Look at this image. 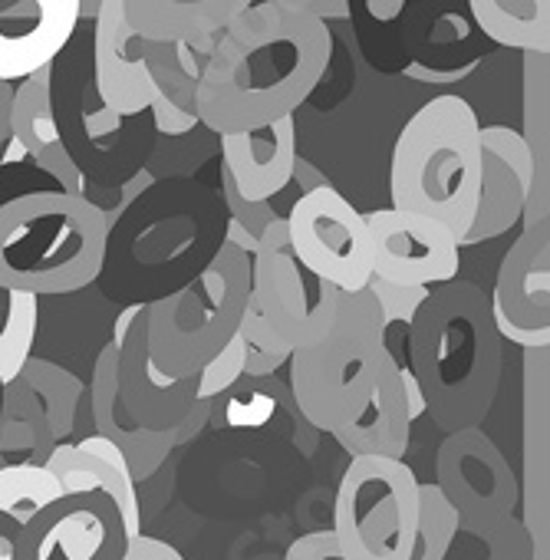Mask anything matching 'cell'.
<instances>
[{
	"label": "cell",
	"instance_id": "obj_25",
	"mask_svg": "<svg viewBox=\"0 0 550 560\" xmlns=\"http://www.w3.org/2000/svg\"><path fill=\"white\" fill-rule=\"evenodd\" d=\"M31 393L34 399L40 402L44 409V419H47V429L54 435L57 445L67 442V435H73V425H77V409L86 396V386L77 373L50 363V360H40V357H31L17 376Z\"/></svg>",
	"mask_w": 550,
	"mask_h": 560
},
{
	"label": "cell",
	"instance_id": "obj_22",
	"mask_svg": "<svg viewBox=\"0 0 550 560\" xmlns=\"http://www.w3.org/2000/svg\"><path fill=\"white\" fill-rule=\"evenodd\" d=\"M244 11L247 0H122L126 27L152 47L221 37Z\"/></svg>",
	"mask_w": 550,
	"mask_h": 560
},
{
	"label": "cell",
	"instance_id": "obj_11",
	"mask_svg": "<svg viewBox=\"0 0 550 560\" xmlns=\"http://www.w3.org/2000/svg\"><path fill=\"white\" fill-rule=\"evenodd\" d=\"M129 547L116 504L100 491L63 494L17 534L14 560H122Z\"/></svg>",
	"mask_w": 550,
	"mask_h": 560
},
{
	"label": "cell",
	"instance_id": "obj_12",
	"mask_svg": "<svg viewBox=\"0 0 550 560\" xmlns=\"http://www.w3.org/2000/svg\"><path fill=\"white\" fill-rule=\"evenodd\" d=\"M363 218L373 237V277L393 288L422 291H435L448 280H458L461 247L445 224L393 208Z\"/></svg>",
	"mask_w": 550,
	"mask_h": 560
},
{
	"label": "cell",
	"instance_id": "obj_23",
	"mask_svg": "<svg viewBox=\"0 0 550 560\" xmlns=\"http://www.w3.org/2000/svg\"><path fill=\"white\" fill-rule=\"evenodd\" d=\"M54 73L57 63L37 70L11 93V139L31 159H40L44 152L63 145L57 106H54Z\"/></svg>",
	"mask_w": 550,
	"mask_h": 560
},
{
	"label": "cell",
	"instance_id": "obj_3",
	"mask_svg": "<svg viewBox=\"0 0 550 560\" xmlns=\"http://www.w3.org/2000/svg\"><path fill=\"white\" fill-rule=\"evenodd\" d=\"M109 250L100 208L57 188L0 201V288L54 298L90 288Z\"/></svg>",
	"mask_w": 550,
	"mask_h": 560
},
{
	"label": "cell",
	"instance_id": "obj_2",
	"mask_svg": "<svg viewBox=\"0 0 550 560\" xmlns=\"http://www.w3.org/2000/svg\"><path fill=\"white\" fill-rule=\"evenodd\" d=\"M409 370L445 435L488 419L501 386V340L478 284L448 280L425 298L409 324Z\"/></svg>",
	"mask_w": 550,
	"mask_h": 560
},
{
	"label": "cell",
	"instance_id": "obj_37",
	"mask_svg": "<svg viewBox=\"0 0 550 560\" xmlns=\"http://www.w3.org/2000/svg\"><path fill=\"white\" fill-rule=\"evenodd\" d=\"M284 363H288V357H273V353H260V350L244 347V373H250V376H267L273 370H281Z\"/></svg>",
	"mask_w": 550,
	"mask_h": 560
},
{
	"label": "cell",
	"instance_id": "obj_1",
	"mask_svg": "<svg viewBox=\"0 0 550 560\" xmlns=\"http://www.w3.org/2000/svg\"><path fill=\"white\" fill-rule=\"evenodd\" d=\"M333 60V34L297 0H264L218 37L195 90L198 122L237 136L294 116Z\"/></svg>",
	"mask_w": 550,
	"mask_h": 560
},
{
	"label": "cell",
	"instance_id": "obj_27",
	"mask_svg": "<svg viewBox=\"0 0 550 560\" xmlns=\"http://www.w3.org/2000/svg\"><path fill=\"white\" fill-rule=\"evenodd\" d=\"M57 498H63V488L44 465L0 468V514L11 517L14 524L24 527Z\"/></svg>",
	"mask_w": 550,
	"mask_h": 560
},
{
	"label": "cell",
	"instance_id": "obj_10",
	"mask_svg": "<svg viewBox=\"0 0 550 560\" xmlns=\"http://www.w3.org/2000/svg\"><path fill=\"white\" fill-rule=\"evenodd\" d=\"M458 514V530L481 527L514 514L517 478L511 462L481 429H461L442 439L435 452V481Z\"/></svg>",
	"mask_w": 550,
	"mask_h": 560
},
{
	"label": "cell",
	"instance_id": "obj_30",
	"mask_svg": "<svg viewBox=\"0 0 550 560\" xmlns=\"http://www.w3.org/2000/svg\"><path fill=\"white\" fill-rule=\"evenodd\" d=\"M241 376H244V340H241V334H237V337H234L211 363H204L201 373L195 376V380H198V399L211 402L214 396L227 393Z\"/></svg>",
	"mask_w": 550,
	"mask_h": 560
},
{
	"label": "cell",
	"instance_id": "obj_28",
	"mask_svg": "<svg viewBox=\"0 0 550 560\" xmlns=\"http://www.w3.org/2000/svg\"><path fill=\"white\" fill-rule=\"evenodd\" d=\"M458 534V514L445 501V494L429 481H419V530L412 560H445L452 540Z\"/></svg>",
	"mask_w": 550,
	"mask_h": 560
},
{
	"label": "cell",
	"instance_id": "obj_21",
	"mask_svg": "<svg viewBox=\"0 0 550 560\" xmlns=\"http://www.w3.org/2000/svg\"><path fill=\"white\" fill-rule=\"evenodd\" d=\"M412 422L406 412V396H402V380H399V360L396 353L386 350L379 353V373L373 396L366 409L343 429L333 432V439L353 455V458H393L402 462L409 448Z\"/></svg>",
	"mask_w": 550,
	"mask_h": 560
},
{
	"label": "cell",
	"instance_id": "obj_38",
	"mask_svg": "<svg viewBox=\"0 0 550 560\" xmlns=\"http://www.w3.org/2000/svg\"><path fill=\"white\" fill-rule=\"evenodd\" d=\"M297 8L311 18H317L320 24H327L330 18H350V4H314V0H297Z\"/></svg>",
	"mask_w": 550,
	"mask_h": 560
},
{
	"label": "cell",
	"instance_id": "obj_35",
	"mask_svg": "<svg viewBox=\"0 0 550 560\" xmlns=\"http://www.w3.org/2000/svg\"><path fill=\"white\" fill-rule=\"evenodd\" d=\"M399 380H402V396H406L409 422H416V419H422V416H425V399H422V389H419V383H416V376H412L409 363H406V366H399Z\"/></svg>",
	"mask_w": 550,
	"mask_h": 560
},
{
	"label": "cell",
	"instance_id": "obj_32",
	"mask_svg": "<svg viewBox=\"0 0 550 560\" xmlns=\"http://www.w3.org/2000/svg\"><path fill=\"white\" fill-rule=\"evenodd\" d=\"M221 195H224V205L231 211V221L241 224L254 241L260 237V231L278 218V211H273V201H247L241 198V191L234 188V182L227 178V172L221 168Z\"/></svg>",
	"mask_w": 550,
	"mask_h": 560
},
{
	"label": "cell",
	"instance_id": "obj_33",
	"mask_svg": "<svg viewBox=\"0 0 550 560\" xmlns=\"http://www.w3.org/2000/svg\"><path fill=\"white\" fill-rule=\"evenodd\" d=\"M284 560H343V557H340L337 540H333L330 530H311V534H301L288 547Z\"/></svg>",
	"mask_w": 550,
	"mask_h": 560
},
{
	"label": "cell",
	"instance_id": "obj_29",
	"mask_svg": "<svg viewBox=\"0 0 550 560\" xmlns=\"http://www.w3.org/2000/svg\"><path fill=\"white\" fill-rule=\"evenodd\" d=\"M468 534L484 540L488 560H534V540L514 514L481 527H468Z\"/></svg>",
	"mask_w": 550,
	"mask_h": 560
},
{
	"label": "cell",
	"instance_id": "obj_26",
	"mask_svg": "<svg viewBox=\"0 0 550 560\" xmlns=\"http://www.w3.org/2000/svg\"><path fill=\"white\" fill-rule=\"evenodd\" d=\"M37 324H40L37 298L0 288V386L17 380L24 363L31 360Z\"/></svg>",
	"mask_w": 550,
	"mask_h": 560
},
{
	"label": "cell",
	"instance_id": "obj_39",
	"mask_svg": "<svg viewBox=\"0 0 550 560\" xmlns=\"http://www.w3.org/2000/svg\"><path fill=\"white\" fill-rule=\"evenodd\" d=\"M224 244H231V247H237L241 254H247L250 260L257 257V241L241 228V224H234V221H227V231H224Z\"/></svg>",
	"mask_w": 550,
	"mask_h": 560
},
{
	"label": "cell",
	"instance_id": "obj_42",
	"mask_svg": "<svg viewBox=\"0 0 550 560\" xmlns=\"http://www.w3.org/2000/svg\"><path fill=\"white\" fill-rule=\"evenodd\" d=\"M11 93H14V86L0 83V149H4V142L11 139Z\"/></svg>",
	"mask_w": 550,
	"mask_h": 560
},
{
	"label": "cell",
	"instance_id": "obj_41",
	"mask_svg": "<svg viewBox=\"0 0 550 560\" xmlns=\"http://www.w3.org/2000/svg\"><path fill=\"white\" fill-rule=\"evenodd\" d=\"M142 311H145V304H129L119 317H116V327H113V340L109 343H116V347H122V340H126V334H129V327L142 317Z\"/></svg>",
	"mask_w": 550,
	"mask_h": 560
},
{
	"label": "cell",
	"instance_id": "obj_9",
	"mask_svg": "<svg viewBox=\"0 0 550 560\" xmlns=\"http://www.w3.org/2000/svg\"><path fill=\"white\" fill-rule=\"evenodd\" d=\"M291 254L301 270L340 294L366 291L373 277V237L363 211L353 208L333 185L301 195L288 214Z\"/></svg>",
	"mask_w": 550,
	"mask_h": 560
},
{
	"label": "cell",
	"instance_id": "obj_4",
	"mask_svg": "<svg viewBox=\"0 0 550 560\" xmlns=\"http://www.w3.org/2000/svg\"><path fill=\"white\" fill-rule=\"evenodd\" d=\"M481 122L455 96H435L399 132L389 165L393 211L445 224L455 241L471 228L481 188Z\"/></svg>",
	"mask_w": 550,
	"mask_h": 560
},
{
	"label": "cell",
	"instance_id": "obj_13",
	"mask_svg": "<svg viewBox=\"0 0 550 560\" xmlns=\"http://www.w3.org/2000/svg\"><path fill=\"white\" fill-rule=\"evenodd\" d=\"M481 188L468 234L458 247L507 234L534 198V149L511 126H481Z\"/></svg>",
	"mask_w": 550,
	"mask_h": 560
},
{
	"label": "cell",
	"instance_id": "obj_8",
	"mask_svg": "<svg viewBox=\"0 0 550 560\" xmlns=\"http://www.w3.org/2000/svg\"><path fill=\"white\" fill-rule=\"evenodd\" d=\"M340 291L317 280V298L294 254H257L250 260V294L241 317V340L247 350L294 357L320 343L337 324Z\"/></svg>",
	"mask_w": 550,
	"mask_h": 560
},
{
	"label": "cell",
	"instance_id": "obj_34",
	"mask_svg": "<svg viewBox=\"0 0 550 560\" xmlns=\"http://www.w3.org/2000/svg\"><path fill=\"white\" fill-rule=\"evenodd\" d=\"M122 560H185V557H182L168 540H159V537L142 534V537H136V540H129Z\"/></svg>",
	"mask_w": 550,
	"mask_h": 560
},
{
	"label": "cell",
	"instance_id": "obj_40",
	"mask_svg": "<svg viewBox=\"0 0 550 560\" xmlns=\"http://www.w3.org/2000/svg\"><path fill=\"white\" fill-rule=\"evenodd\" d=\"M17 534H21V524H14L11 517L0 514V560H14Z\"/></svg>",
	"mask_w": 550,
	"mask_h": 560
},
{
	"label": "cell",
	"instance_id": "obj_24",
	"mask_svg": "<svg viewBox=\"0 0 550 560\" xmlns=\"http://www.w3.org/2000/svg\"><path fill=\"white\" fill-rule=\"evenodd\" d=\"M471 14L488 40L498 47L547 54L550 50V4L547 0H471Z\"/></svg>",
	"mask_w": 550,
	"mask_h": 560
},
{
	"label": "cell",
	"instance_id": "obj_19",
	"mask_svg": "<svg viewBox=\"0 0 550 560\" xmlns=\"http://www.w3.org/2000/svg\"><path fill=\"white\" fill-rule=\"evenodd\" d=\"M221 139V168L247 201H273L291 182L297 165V126L294 116L267 122Z\"/></svg>",
	"mask_w": 550,
	"mask_h": 560
},
{
	"label": "cell",
	"instance_id": "obj_31",
	"mask_svg": "<svg viewBox=\"0 0 550 560\" xmlns=\"http://www.w3.org/2000/svg\"><path fill=\"white\" fill-rule=\"evenodd\" d=\"M366 291L373 294V301L379 307V317H383L386 334H389L393 324H406L409 327L412 317H416V311L432 294V291H422V288H393V284H386V280H379V277H370Z\"/></svg>",
	"mask_w": 550,
	"mask_h": 560
},
{
	"label": "cell",
	"instance_id": "obj_18",
	"mask_svg": "<svg viewBox=\"0 0 550 560\" xmlns=\"http://www.w3.org/2000/svg\"><path fill=\"white\" fill-rule=\"evenodd\" d=\"M116 366H119V347L106 343L96 357L93 366V383H90V416H93V435L113 442L122 458L126 468L132 475V481H145L152 478L168 455L178 448L175 432H152L142 429L119 402V386H116Z\"/></svg>",
	"mask_w": 550,
	"mask_h": 560
},
{
	"label": "cell",
	"instance_id": "obj_16",
	"mask_svg": "<svg viewBox=\"0 0 550 560\" xmlns=\"http://www.w3.org/2000/svg\"><path fill=\"white\" fill-rule=\"evenodd\" d=\"M116 386L122 409L152 432H175L182 419L198 402V380H172L165 376L152 357L145 340V311L129 327L122 347H119V366H116Z\"/></svg>",
	"mask_w": 550,
	"mask_h": 560
},
{
	"label": "cell",
	"instance_id": "obj_6",
	"mask_svg": "<svg viewBox=\"0 0 550 560\" xmlns=\"http://www.w3.org/2000/svg\"><path fill=\"white\" fill-rule=\"evenodd\" d=\"M383 350L386 327L373 294H340L333 330L288 360L291 389L304 419L327 435L350 425L373 396Z\"/></svg>",
	"mask_w": 550,
	"mask_h": 560
},
{
	"label": "cell",
	"instance_id": "obj_20",
	"mask_svg": "<svg viewBox=\"0 0 550 560\" xmlns=\"http://www.w3.org/2000/svg\"><path fill=\"white\" fill-rule=\"evenodd\" d=\"M63 488V494H83V491H100L106 494L126 527V537L136 540L142 537V504H139V488L126 468L122 452L100 439L86 435L77 445H57L44 465Z\"/></svg>",
	"mask_w": 550,
	"mask_h": 560
},
{
	"label": "cell",
	"instance_id": "obj_15",
	"mask_svg": "<svg viewBox=\"0 0 550 560\" xmlns=\"http://www.w3.org/2000/svg\"><path fill=\"white\" fill-rule=\"evenodd\" d=\"M80 24V0L0 4V83H24L60 60Z\"/></svg>",
	"mask_w": 550,
	"mask_h": 560
},
{
	"label": "cell",
	"instance_id": "obj_5",
	"mask_svg": "<svg viewBox=\"0 0 550 560\" xmlns=\"http://www.w3.org/2000/svg\"><path fill=\"white\" fill-rule=\"evenodd\" d=\"M247 294L250 257L221 241L185 288L145 304L152 363L172 380L198 376L237 337Z\"/></svg>",
	"mask_w": 550,
	"mask_h": 560
},
{
	"label": "cell",
	"instance_id": "obj_7",
	"mask_svg": "<svg viewBox=\"0 0 550 560\" xmlns=\"http://www.w3.org/2000/svg\"><path fill=\"white\" fill-rule=\"evenodd\" d=\"M419 478L406 462L353 458L333 501V540L343 560H412Z\"/></svg>",
	"mask_w": 550,
	"mask_h": 560
},
{
	"label": "cell",
	"instance_id": "obj_17",
	"mask_svg": "<svg viewBox=\"0 0 550 560\" xmlns=\"http://www.w3.org/2000/svg\"><path fill=\"white\" fill-rule=\"evenodd\" d=\"M488 304L527 334L550 330V241L543 221L530 218L524 234L511 244Z\"/></svg>",
	"mask_w": 550,
	"mask_h": 560
},
{
	"label": "cell",
	"instance_id": "obj_14",
	"mask_svg": "<svg viewBox=\"0 0 550 560\" xmlns=\"http://www.w3.org/2000/svg\"><path fill=\"white\" fill-rule=\"evenodd\" d=\"M93 90L119 119L152 109L159 90L149 70V44L126 27L122 0H103L93 27Z\"/></svg>",
	"mask_w": 550,
	"mask_h": 560
},
{
	"label": "cell",
	"instance_id": "obj_43",
	"mask_svg": "<svg viewBox=\"0 0 550 560\" xmlns=\"http://www.w3.org/2000/svg\"><path fill=\"white\" fill-rule=\"evenodd\" d=\"M294 178L304 185V195H307V191H314V188H324V185H327V182L317 175V168H314L311 162H304V159H297V165H294Z\"/></svg>",
	"mask_w": 550,
	"mask_h": 560
},
{
	"label": "cell",
	"instance_id": "obj_36",
	"mask_svg": "<svg viewBox=\"0 0 550 560\" xmlns=\"http://www.w3.org/2000/svg\"><path fill=\"white\" fill-rule=\"evenodd\" d=\"M208 412H211V402H204V399H198L195 406H191V412L182 419V425L175 429V442L178 445H185V442H191L201 429H204V422H208Z\"/></svg>",
	"mask_w": 550,
	"mask_h": 560
}]
</instances>
